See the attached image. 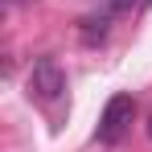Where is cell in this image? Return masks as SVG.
<instances>
[{
    "label": "cell",
    "instance_id": "cell-1",
    "mask_svg": "<svg viewBox=\"0 0 152 152\" xmlns=\"http://www.w3.org/2000/svg\"><path fill=\"white\" fill-rule=\"evenodd\" d=\"M132 115H136V99H132V95H111L107 107H103V119H99V140L103 144H115L127 132Z\"/></svg>",
    "mask_w": 152,
    "mask_h": 152
},
{
    "label": "cell",
    "instance_id": "cell-2",
    "mask_svg": "<svg viewBox=\"0 0 152 152\" xmlns=\"http://www.w3.org/2000/svg\"><path fill=\"white\" fill-rule=\"evenodd\" d=\"M66 91V74L53 58H37L33 70H29V95H37L41 103H53L58 95Z\"/></svg>",
    "mask_w": 152,
    "mask_h": 152
},
{
    "label": "cell",
    "instance_id": "cell-3",
    "mask_svg": "<svg viewBox=\"0 0 152 152\" xmlns=\"http://www.w3.org/2000/svg\"><path fill=\"white\" fill-rule=\"evenodd\" d=\"M107 29H111V17H107V12H103V17H82V21H78V33H82L86 45H99L103 37H107Z\"/></svg>",
    "mask_w": 152,
    "mask_h": 152
},
{
    "label": "cell",
    "instance_id": "cell-4",
    "mask_svg": "<svg viewBox=\"0 0 152 152\" xmlns=\"http://www.w3.org/2000/svg\"><path fill=\"white\" fill-rule=\"evenodd\" d=\"M148 4H152V0H136V8H148Z\"/></svg>",
    "mask_w": 152,
    "mask_h": 152
},
{
    "label": "cell",
    "instance_id": "cell-5",
    "mask_svg": "<svg viewBox=\"0 0 152 152\" xmlns=\"http://www.w3.org/2000/svg\"><path fill=\"white\" fill-rule=\"evenodd\" d=\"M148 140H152V115H148Z\"/></svg>",
    "mask_w": 152,
    "mask_h": 152
},
{
    "label": "cell",
    "instance_id": "cell-6",
    "mask_svg": "<svg viewBox=\"0 0 152 152\" xmlns=\"http://www.w3.org/2000/svg\"><path fill=\"white\" fill-rule=\"evenodd\" d=\"M8 4H17V0H8Z\"/></svg>",
    "mask_w": 152,
    "mask_h": 152
}]
</instances>
